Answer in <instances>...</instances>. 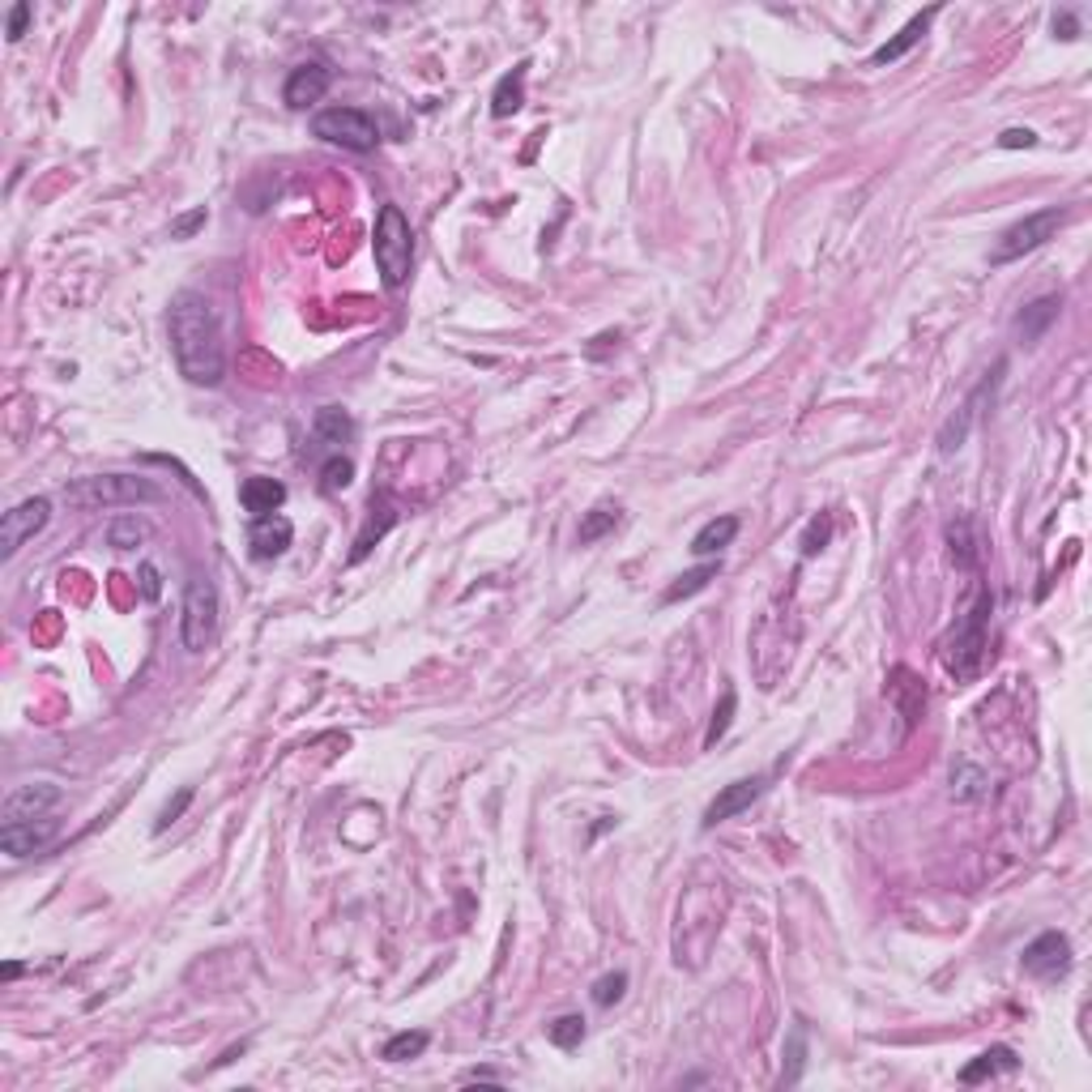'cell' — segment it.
<instances>
[{
  "mask_svg": "<svg viewBox=\"0 0 1092 1092\" xmlns=\"http://www.w3.org/2000/svg\"><path fill=\"white\" fill-rule=\"evenodd\" d=\"M1037 146V132L1033 128H1007L999 132V150H1033Z\"/></svg>",
  "mask_w": 1092,
  "mask_h": 1092,
  "instance_id": "8d00e7d4",
  "label": "cell"
},
{
  "mask_svg": "<svg viewBox=\"0 0 1092 1092\" xmlns=\"http://www.w3.org/2000/svg\"><path fill=\"white\" fill-rule=\"evenodd\" d=\"M146 534H150V525L128 512V517H116V521L108 525V547H116V551H132V547L146 542Z\"/></svg>",
  "mask_w": 1092,
  "mask_h": 1092,
  "instance_id": "d4e9b609",
  "label": "cell"
},
{
  "mask_svg": "<svg viewBox=\"0 0 1092 1092\" xmlns=\"http://www.w3.org/2000/svg\"><path fill=\"white\" fill-rule=\"evenodd\" d=\"M1059 312H1063V299H1059V295H1041V299H1033L1029 307H1020V312H1015V337L1025 342V346H1037V342L1050 333V325L1059 321Z\"/></svg>",
  "mask_w": 1092,
  "mask_h": 1092,
  "instance_id": "2e32d148",
  "label": "cell"
},
{
  "mask_svg": "<svg viewBox=\"0 0 1092 1092\" xmlns=\"http://www.w3.org/2000/svg\"><path fill=\"white\" fill-rule=\"evenodd\" d=\"M525 78H530V64H512V73H504L496 82V94H491V116L496 120H508L525 108Z\"/></svg>",
  "mask_w": 1092,
  "mask_h": 1092,
  "instance_id": "d6986e66",
  "label": "cell"
},
{
  "mask_svg": "<svg viewBox=\"0 0 1092 1092\" xmlns=\"http://www.w3.org/2000/svg\"><path fill=\"white\" fill-rule=\"evenodd\" d=\"M1063 223H1067V209H1059V205L1037 209V214H1029V218L1011 223V227L999 235V243H995L991 265H1011V261H1020V257L1037 253L1041 243H1050L1054 235H1059V227H1063Z\"/></svg>",
  "mask_w": 1092,
  "mask_h": 1092,
  "instance_id": "8992f818",
  "label": "cell"
},
{
  "mask_svg": "<svg viewBox=\"0 0 1092 1092\" xmlns=\"http://www.w3.org/2000/svg\"><path fill=\"white\" fill-rule=\"evenodd\" d=\"M64 500L73 508H120V504H158L163 486L150 478H132V474H94V478H73L64 486Z\"/></svg>",
  "mask_w": 1092,
  "mask_h": 1092,
  "instance_id": "277c9868",
  "label": "cell"
},
{
  "mask_svg": "<svg viewBox=\"0 0 1092 1092\" xmlns=\"http://www.w3.org/2000/svg\"><path fill=\"white\" fill-rule=\"evenodd\" d=\"M738 534V517H713L709 525H700V534L691 538V555H721Z\"/></svg>",
  "mask_w": 1092,
  "mask_h": 1092,
  "instance_id": "7402d4cb",
  "label": "cell"
},
{
  "mask_svg": "<svg viewBox=\"0 0 1092 1092\" xmlns=\"http://www.w3.org/2000/svg\"><path fill=\"white\" fill-rule=\"evenodd\" d=\"M1020 1067V1059H1015V1050H1007V1045H995V1050H985V1054H977V1059L961 1071V1084H981V1080H995V1075H1003V1071H1015Z\"/></svg>",
  "mask_w": 1092,
  "mask_h": 1092,
  "instance_id": "ffe728a7",
  "label": "cell"
},
{
  "mask_svg": "<svg viewBox=\"0 0 1092 1092\" xmlns=\"http://www.w3.org/2000/svg\"><path fill=\"white\" fill-rule=\"evenodd\" d=\"M239 504H243V512H248L253 521L257 517H273L282 504H287V486H282L277 478H243V486H239Z\"/></svg>",
  "mask_w": 1092,
  "mask_h": 1092,
  "instance_id": "ac0fdd59",
  "label": "cell"
},
{
  "mask_svg": "<svg viewBox=\"0 0 1092 1092\" xmlns=\"http://www.w3.org/2000/svg\"><path fill=\"white\" fill-rule=\"evenodd\" d=\"M427 1033L422 1029H406V1033H393L389 1041H384V1050H380V1059L384 1063H406V1059H418L422 1050H427Z\"/></svg>",
  "mask_w": 1092,
  "mask_h": 1092,
  "instance_id": "cb8c5ba5",
  "label": "cell"
},
{
  "mask_svg": "<svg viewBox=\"0 0 1092 1092\" xmlns=\"http://www.w3.org/2000/svg\"><path fill=\"white\" fill-rule=\"evenodd\" d=\"M764 794V777H743V781H730L713 802H709V811H704V828H717L726 820H734L738 811H747V806Z\"/></svg>",
  "mask_w": 1092,
  "mask_h": 1092,
  "instance_id": "5bb4252c",
  "label": "cell"
},
{
  "mask_svg": "<svg viewBox=\"0 0 1092 1092\" xmlns=\"http://www.w3.org/2000/svg\"><path fill=\"white\" fill-rule=\"evenodd\" d=\"M295 530H291V521L287 517H257L248 525V547H253V559H277V555H287Z\"/></svg>",
  "mask_w": 1092,
  "mask_h": 1092,
  "instance_id": "9a60e30c",
  "label": "cell"
},
{
  "mask_svg": "<svg viewBox=\"0 0 1092 1092\" xmlns=\"http://www.w3.org/2000/svg\"><path fill=\"white\" fill-rule=\"evenodd\" d=\"M717 572H721V559H713V563H700V568H691V572H683V577H679V581H675L671 589H666V593H661V602H666V607H671V602H683V597H691V593H700V589H704V585H709V581H713Z\"/></svg>",
  "mask_w": 1092,
  "mask_h": 1092,
  "instance_id": "603a6c76",
  "label": "cell"
},
{
  "mask_svg": "<svg viewBox=\"0 0 1092 1092\" xmlns=\"http://www.w3.org/2000/svg\"><path fill=\"white\" fill-rule=\"evenodd\" d=\"M1054 34H1059V39H1075V34H1080L1075 13H1054Z\"/></svg>",
  "mask_w": 1092,
  "mask_h": 1092,
  "instance_id": "ab89813d",
  "label": "cell"
},
{
  "mask_svg": "<svg viewBox=\"0 0 1092 1092\" xmlns=\"http://www.w3.org/2000/svg\"><path fill=\"white\" fill-rule=\"evenodd\" d=\"M547 1037L559 1045V1050H577L585 1041V1020L581 1015H559L547 1025Z\"/></svg>",
  "mask_w": 1092,
  "mask_h": 1092,
  "instance_id": "f546056e",
  "label": "cell"
},
{
  "mask_svg": "<svg viewBox=\"0 0 1092 1092\" xmlns=\"http://www.w3.org/2000/svg\"><path fill=\"white\" fill-rule=\"evenodd\" d=\"M1020 965H1025V973L1037 981H1059L1071 969V939L1063 931H1045L1025 947Z\"/></svg>",
  "mask_w": 1092,
  "mask_h": 1092,
  "instance_id": "30bf717a",
  "label": "cell"
},
{
  "mask_svg": "<svg viewBox=\"0 0 1092 1092\" xmlns=\"http://www.w3.org/2000/svg\"><path fill=\"white\" fill-rule=\"evenodd\" d=\"M60 802H64V790L52 786V781L18 786V790L5 798V824H9V820H43V816L56 811Z\"/></svg>",
  "mask_w": 1092,
  "mask_h": 1092,
  "instance_id": "7c38bea8",
  "label": "cell"
},
{
  "mask_svg": "<svg viewBox=\"0 0 1092 1092\" xmlns=\"http://www.w3.org/2000/svg\"><path fill=\"white\" fill-rule=\"evenodd\" d=\"M1003 372H1007V363L999 359V363H995V372H985V380H981V384H977V389H973V393L965 397V406H961V410H956L952 418H947V422H943V432H939V440H935L943 456H952L956 448H965V440H969V432L977 427V418L985 414L981 406H985V402H995V389H999V380H1003Z\"/></svg>",
  "mask_w": 1092,
  "mask_h": 1092,
  "instance_id": "ba28073f",
  "label": "cell"
},
{
  "mask_svg": "<svg viewBox=\"0 0 1092 1092\" xmlns=\"http://www.w3.org/2000/svg\"><path fill=\"white\" fill-rule=\"evenodd\" d=\"M171 355L175 367H180L184 380L201 384V389H214L227 376V346H223V325L218 312L205 295L197 291H180L171 299Z\"/></svg>",
  "mask_w": 1092,
  "mask_h": 1092,
  "instance_id": "6da1fadb",
  "label": "cell"
},
{
  "mask_svg": "<svg viewBox=\"0 0 1092 1092\" xmlns=\"http://www.w3.org/2000/svg\"><path fill=\"white\" fill-rule=\"evenodd\" d=\"M790 1071H781V1088H790V1084H798V1075H802V1059H806V1029L802 1025H794V1033H790Z\"/></svg>",
  "mask_w": 1092,
  "mask_h": 1092,
  "instance_id": "1f68e13d",
  "label": "cell"
},
{
  "mask_svg": "<svg viewBox=\"0 0 1092 1092\" xmlns=\"http://www.w3.org/2000/svg\"><path fill=\"white\" fill-rule=\"evenodd\" d=\"M623 991H627V973H607V977L593 981V1003L597 1007H611V1003L623 999Z\"/></svg>",
  "mask_w": 1092,
  "mask_h": 1092,
  "instance_id": "d6a6232c",
  "label": "cell"
},
{
  "mask_svg": "<svg viewBox=\"0 0 1092 1092\" xmlns=\"http://www.w3.org/2000/svg\"><path fill=\"white\" fill-rule=\"evenodd\" d=\"M372 253H376V269L384 277V287L389 291L406 287L410 265H414V231H410V218L402 205H380Z\"/></svg>",
  "mask_w": 1092,
  "mask_h": 1092,
  "instance_id": "3957f363",
  "label": "cell"
},
{
  "mask_svg": "<svg viewBox=\"0 0 1092 1092\" xmlns=\"http://www.w3.org/2000/svg\"><path fill=\"white\" fill-rule=\"evenodd\" d=\"M985 786H991V777H985L981 768H973V764H961V768L952 772V794H956L961 802H973V798H981V794H985Z\"/></svg>",
  "mask_w": 1092,
  "mask_h": 1092,
  "instance_id": "f1b7e54d",
  "label": "cell"
},
{
  "mask_svg": "<svg viewBox=\"0 0 1092 1092\" xmlns=\"http://www.w3.org/2000/svg\"><path fill=\"white\" fill-rule=\"evenodd\" d=\"M30 18H34V9H30V5H13V9H9V30H5V34H9V43H18V39H22V34H26V26H30Z\"/></svg>",
  "mask_w": 1092,
  "mask_h": 1092,
  "instance_id": "f35d334b",
  "label": "cell"
},
{
  "mask_svg": "<svg viewBox=\"0 0 1092 1092\" xmlns=\"http://www.w3.org/2000/svg\"><path fill=\"white\" fill-rule=\"evenodd\" d=\"M188 802H193V786H184V790H180V798L163 806V811H158V824H154V832H167L175 820L184 816V806H188Z\"/></svg>",
  "mask_w": 1092,
  "mask_h": 1092,
  "instance_id": "d590c367",
  "label": "cell"
},
{
  "mask_svg": "<svg viewBox=\"0 0 1092 1092\" xmlns=\"http://www.w3.org/2000/svg\"><path fill=\"white\" fill-rule=\"evenodd\" d=\"M478 1080H482V1084H496L500 1075H496V1071H486V1067H482V1071H470V1075H466V1084H478Z\"/></svg>",
  "mask_w": 1092,
  "mask_h": 1092,
  "instance_id": "b9f144b4",
  "label": "cell"
},
{
  "mask_svg": "<svg viewBox=\"0 0 1092 1092\" xmlns=\"http://www.w3.org/2000/svg\"><path fill=\"white\" fill-rule=\"evenodd\" d=\"M329 86H333V73H329L321 60H312V64L291 68L287 86H282V98H287V108L303 112V108H312V102H321L329 94Z\"/></svg>",
  "mask_w": 1092,
  "mask_h": 1092,
  "instance_id": "4fadbf2b",
  "label": "cell"
},
{
  "mask_svg": "<svg viewBox=\"0 0 1092 1092\" xmlns=\"http://www.w3.org/2000/svg\"><path fill=\"white\" fill-rule=\"evenodd\" d=\"M991 611H995V597L977 581L965 619L952 627V637L943 641V666L956 679H977L981 675V666H985V623H991Z\"/></svg>",
  "mask_w": 1092,
  "mask_h": 1092,
  "instance_id": "7a4b0ae2",
  "label": "cell"
},
{
  "mask_svg": "<svg viewBox=\"0 0 1092 1092\" xmlns=\"http://www.w3.org/2000/svg\"><path fill=\"white\" fill-rule=\"evenodd\" d=\"M218 637V589L205 577H188L180 607V641L188 653H205Z\"/></svg>",
  "mask_w": 1092,
  "mask_h": 1092,
  "instance_id": "5b68a950",
  "label": "cell"
},
{
  "mask_svg": "<svg viewBox=\"0 0 1092 1092\" xmlns=\"http://www.w3.org/2000/svg\"><path fill=\"white\" fill-rule=\"evenodd\" d=\"M935 18H939V9H926V13H918V18H909V22H905V26H901V30L892 34V39L884 43V48H875L870 64H875V68H884V64H896V60H901L905 52H913V48L922 43V34L931 30V22H935Z\"/></svg>",
  "mask_w": 1092,
  "mask_h": 1092,
  "instance_id": "e0dca14e",
  "label": "cell"
},
{
  "mask_svg": "<svg viewBox=\"0 0 1092 1092\" xmlns=\"http://www.w3.org/2000/svg\"><path fill=\"white\" fill-rule=\"evenodd\" d=\"M593 342H597V346H589L585 355H589V359H602V350H607V346H615V342H619V333H602V337H593Z\"/></svg>",
  "mask_w": 1092,
  "mask_h": 1092,
  "instance_id": "60d3db41",
  "label": "cell"
},
{
  "mask_svg": "<svg viewBox=\"0 0 1092 1092\" xmlns=\"http://www.w3.org/2000/svg\"><path fill=\"white\" fill-rule=\"evenodd\" d=\"M828 538H832V517L820 512L811 525H806V534H802V555H820L828 547Z\"/></svg>",
  "mask_w": 1092,
  "mask_h": 1092,
  "instance_id": "836d02e7",
  "label": "cell"
},
{
  "mask_svg": "<svg viewBox=\"0 0 1092 1092\" xmlns=\"http://www.w3.org/2000/svg\"><path fill=\"white\" fill-rule=\"evenodd\" d=\"M619 525V508H593V512H585V521H581V530H577V542L581 547H589V542H597L602 534H611Z\"/></svg>",
  "mask_w": 1092,
  "mask_h": 1092,
  "instance_id": "484cf974",
  "label": "cell"
},
{
  "mask_svg": "<svg viewBox=\"0 0 1092 1092\" xmlns=\"http://www.w3.org/2000/svg\"><path fill=\"white\" fill-rule=\"evenodd\" d=\"M56 832H60V824L52 816H43V820H9L5 828H0V850L18 862V858H30V854H43L48 845L56 840Z\"/></svg>",
  "mask_w": 1092,
  "mask_h": 1092,
  "instance_id": "8fae6325",
  "label": "cell"
},
{
  "mask_svg": "<svg viewBox=\"0 0 1092 1092\" xmlns=\"http://www.w3.org/2000/svg\"><path fill=\"white\" fill-rule=\"evenodd\" d=\"M158 593H163V572L154 563H141V597H146V602H158Z\"/></svg>",
  "mask_w": 1092,
  "mask_h": 1092,
  "instance_id": "74e56055",
  "label": "cell"
},
{
  "mask_svg": "<svg viewBox=\"0 0 1092 1092\" xmlns=\"http://www.w3.org/2000/svg\"><path fill=\"white\" fill-rule=\"evenodd\" d=\"M947 542H952V559L961 563V568H973V563H977V542H973L969 521H956L952 530H947Z\"/></svg>",
  "mask_w": 1092,
  "mask_h": 1092,
  "instance_id": "4dcf8cb0",
  "label": "cell"
},
{
  "mask_svg": "<svg viewBox=\"0 0 1092 1092\" xmlns=\"http://www.w3.org/2000/svg\"><path fill=\"white\" fill-rule=\"evenodd\" d=\"M350 478H355V462H350V456H342V452H333L329 462L321 466V491H329V496L346 491Z\"/></svg>",
  "mask_w": 1092,
  "mask_h": 1092,
  "instance_id": "83f0119b",
  "label": "cell"
},
{
  "mask_svg": "<svg viewBox=\"0 0 1092 1092\" xmlns=\"http://www.w3.org/2000/svg\"><path fill=\"white\" fill-rule=\"evenodd\" d=\"M312 427H316V436H321V444H329V448L355 440V418H350L342 406H321Z\"/></svg>",
  "mask_w": 1092,
  "mask_h": 1092,
  "instance_id": "44dd1931",
  "label": "cell"
},
{
  "mask_svg": "<svg viewBox=\"0 0 1092 1092\" xmlns=\"http://www.w3.org/2000/svg\"><path fill=\"white\" fill-rule=\"evenodd\" d=\"M734 709H738V696H734V687H726V691H721V704L713 709L709 730H704V747H717L721 738H726V730H730V721H734Z\"/></svg>",
  "mask_w": 1092,
  "mask_h": 1092,
  "instance_id": "4316f807",
  "label": "cell"
},
{
  "mask_svg": "<svg viewBox=\"0 0 1092 1092\" xmlns=\"http://www.w3.org/2000/svg\"><path fill=\"white\" fill-rule=\"evenodd\" d=\"M209 223V209L205 205H197V209H188V214H180L171 223V239H193L201 227Z\"/></svg>",
  "mask_w": 1092,
  "mask_h": 1092,
  "instance_id": "e575fe53",
  "label": "cell"
},
{
  "mask_svg": "<svg viewBox=\"0 0 1092 1092\" xmlns=\"http://www.w3.org/2000/svg\"><path fill=\"white\" fill-rule=\"evenodd\" d=\"M48 521H52L48 496H34V500H22L18 508H9L5 521H0V559H13L22 551V542L39 534Z\"/></svg>",
  "mask_w": 1092,
  "mask_h": 1092,
  "instance_id": "9c48e42d",
  "label": "cell"
},
{
  "mask_svg": "<svg viewBox=\"0 0 1092 1092\" xmlns=\"http://www.w3.org/2000/svg\"><path fill=\"white\" fill-rule=\"evenodd\" d=\"M312 132L321 141H329V146L355 150V154H372L376 141H380V128H376V120L363 108H325V112H316Z\"/></svg>",
  "mask_w": 1092,
  "mask_h": 1092,
  "instance_id": "52a82bcc",
  "label": "cell"
}]
</instances>
